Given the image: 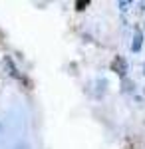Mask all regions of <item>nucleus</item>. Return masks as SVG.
Masks as SVG:
<instances>
[{
    "instance_id": "obj_3",
    "label": "nucleus",
    "mask_w": 145,
    "mask_h": 149,
    "mask_svg": "<svg viewBox=\"0 0 145 149\" xmlns=\"http://www.w3.org/2000/svg\"><path fill=\"white\" fill-rule=\"evenodd\" d=\"M141 42H143V36H141V32H135V38H133V44H131V50H133V52H139V50H141Z\"/></svg>"
},
{
    "instance_id": "obj_6",
    "label": "nucleus",
    "mask_w": 145,
    "mask_h": 149,
    "mask_svg": "<svg viewBox=\"0 0 145 149\" xmlns=\"http://www.w3.org/2000/svg\"><path fill=\"white\" fill-rule=\"evenodd\" d=\"M143 72H145V66H143Z\"/></svg>"
},
{
    "instance_id": "obj_5",
    "label": "nucleus",
    "mask_w": 145,
    "mask_h": 149,
    "mask_svg": "<svg viewBox=\"0 0 145 149\" xmlns=\"http://www.w3.org/2000/svg\"><path fill=\"white\" fill-rule=\"evenodd\" d=\"M119 6H121V10H127V6H129V2H119Z\"/></svg>"
},
{
    "instance_id": "obj_1",
    "label": "nucleus",
    "mask_w": 145,
    "mask_h": 149,
    "mask_svg": "<svg viewBox=\"0 0 145 149\" xmlns=\"http://www.w3.org/2000/svg\"><path fill=\"white\" fill-rule=\"evenodd\" d=\"M109 66H112V72H115V74L121 76V78L127 74V62H125V58H123V56H115L112 60Z\"/></svg>"
},
{
    "instance_id": "obj_2",
    "label": "nucleus",
    "mask_w": 145,
    "mask_h": 149,
    "mask_svg": "<svg viewBox=\"0 0 145 149\" xmlns=\"http://www.w3.org/2000/svg\"><path fill=\"white\" fill-rule=\"evenodd\" d=\"M4 64H6V68H8V74H10L12 78H16V80H22L24 84H26V86L30 88V81H28V80H26V78H24V76H22V74L18 72V68L14 66V62H12L10 58H4Z\"/></svg>"
},
{
    "instance_id": "obj_4",
    "label": "nucleus",
    "mask_w": 145,
    "mask_h": 149,
    "mask_svg": "<svg viewBox=\"0 0 145 149\" xmlns=\"http://www.w3.org/2000/svg\"><path fill=\"white\" fill-rule=\"evenodd\" d=\"M88 4H89V0H78L76 2V10H86Z\"/></svg>"
}]
</instances>
